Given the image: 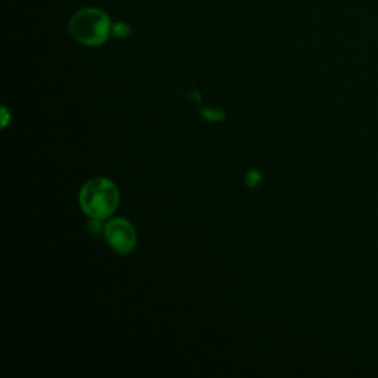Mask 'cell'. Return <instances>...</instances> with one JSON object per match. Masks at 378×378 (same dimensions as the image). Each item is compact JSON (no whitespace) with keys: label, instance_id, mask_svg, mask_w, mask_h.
Here are the masks:
<instances>
[{"label":"cell","instance_id":"obj_1","mask_svg":"<svg viewBox=\"0 0 378 378\" xmlns=\"http://www.w3.org/2000/svg\"><path fill=\"white\" fill-rule=\"evenodd\" d=\"M78 201L90 219H107L119 207L120 192L110 179L95 178L85 183Z\"/></svg>","mask_w":378,"mask_h":378},{"label":"cell","instance_id":"obj_2","mask_svg":"<svg viewBox=\"0 0 378 378\" xmlns=\"http://www.w3.org/2000/svg\"><path fill=\"white\" fill-rule=\"evenodd\" d=\"M110 31L108 17L98 9L80 10L70 21L71 36L87 46H98L107 42Z\"/></svg>","mask_w":378,"mask_h":378},{"label":"cell","instance_id":"obj_3","mask_svg":"<svg viewBox=\"0 0 378 378\" xmlns=\"http://www.w3.org/2000/svg\"><path fill=\"white\" fill-rule=\"evenodd\" d=\"M104 237L114 251L128 255L136 246V232L129 221L116 217L105 223Z\"/></svg>","mask_w":378,"mask_h":378},{"label":"cell","instance_id":"obj_4","mask_svg":"<svg viewBox=\"0 0 378 378\" xmlns=\"http://www.w3.org/2000/svg\"><path fill=\"white\" fill-rule=\"evenodd\" d=\"M204 117L207 120H223L225 119V112L219 110H212V108H204L203 110Z\"/></svg>","mask_w":378,"mask_h":378},{"label":"cell","instance_id":"obj_5","mask_svg":"<svg viewBox=\"0 0 378 378\" xmlns=\"http://www.w3.org/2000/svg\"><path fill=\"white\" fill-rule=\"evenodd\" d=\"M101 221H102V219H92V221L89 222L87 227H89V231H90L92 235H99L101 231H105V225L102 223Z\"/></svg>","mask_w":378,"mask_h":378},{"label":"cell","instance_id":"obj_6","mask_svg":"<svg viewBox=\"0 0 378 378\" xmlns=\"http://www.w3.org/2000/svg\"><path fill=\"white\" fill-rule=\"evenodd\" d=\"M260 180H261V175L259 173V171L253 170V171H248V173H247L246 182H247V185H248V187H251V188L257 187L259 183H260Z\"/></svg>","mask_w":378,"mask_h":378}]
</instances>
